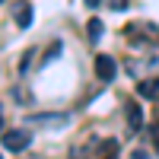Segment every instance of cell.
<instances>
[{
    "label": "cell",
    "mask_w": 159,
    "mask_h": 159,
    "mask_svg": "<svg viewBox=\"0 0 159 159\" xmlns=\"http://www.w3.org/2000/svg\"><path fill=\"white\" fill-rule=\"evenodd\" d=\"M13 13H16V25L19 29H29L32 25V3H16Z\"/></svg>",
    "instance_id": "4"
},
{
    "label": "cell",
    "mask_w": 159,
    "mask_h": 159,
    "mask_svg": "<svg viewBox=\"0 0 159 159\" xmlns=\"http://www.w3.org/2000/svg\"><path fill=\"white\" fill-rule=\"evenodd\" d=\"M102 3L108 7V10H115V13H121V10L127 7V0H102Z\"/></svg>",
    "instance_id": "8"
},
{
    "label": "cell",
    "mask_w": 159,
    "mask_h": 159,
    "mask_svg": "<svg viewBox=\"0 0 159 159\" xmlns=\"http://www.w3.org/2000/svg\"><path fill=\"white\" fill-rule=\"evenodd\" d=\"M67 121H70L67 115H32V124H54V127H61Z\"/></svg>",
    "instance_id": "5"
},
{
    "label": "cell",
    "mask_w": 159,
    "mask_h": 159,
    "mask_svg": "<svg viewBox=\"0 0 159 159\" xmlns=\"http://www.w3.org/2000/svg\"><path fill=\"white\" fill-rule=\"evenodd\" d=\"M127 124H130V130H140V124H143V111L134 102H127Z\"/></svg>",
    "instance_id": "6"
},
{
    "label": "cell",
    "mask_w": 159,
    "mask_h": 159,
    "mask_svg": "<svg viewBox=\"0 0 159 159\" xmlns=\"http://www.w3.org/2000/svg\"><path fill=\"white\" fill-rule=\"evenodd\" d=\"M0 134H3V108H0Z\"/></svg>",
    "instance_id": "11"
},
{
    "label": "cell",
    "mask_w": 159,
    "mask_h": 159,
    "mask_svg": "<svg viewBox=\"0 0 159 159\" xmlns=\"http://www.w3.org/2000/svg\"><path fill=\"white\" fill-rule=\"evenodd\" d=\"M57 54H61V42H54V45L48 48V54H45V64H51V61H54Z\"/></svg>",
    "instance_id": "9"
},
{
    "label": "cell",
    "mask_w": 159,
    "mask_h": 159,
    "mask_svg": "<svg viewBox=\"0 0 159 159\" xmlns=\"http://www.w3.org/2000/svg\"><path fill=\"white\" fill-rule=\"evenodd\" d=\"M137 92H140L143 99H156V102H159V80H156V76H150V80H140Z\"/></svg>",
    "instance_id": "3"
},
{
    "label": "cell",
    "mask_w": 159,
    "mask_h": 159,
    "mask_svg": "<svg viewBox=\"0 0 159 159\" xmlns=\"http://www.w3.org/2000/svg\"><path fill=\"white\" fill-rule=\"evenodd\" d=\"M0 3H3V0H0Z\"/></svg>",
    "instance_id": "13"
},
{
    "label": "cell",
    "mask_w": 159,
    "mask_h": 159,
    "mask_svg": "<svg viewBox=\"0 0 159 159\" xmlns=\"http://www.w3.org/2000/svg\"><path fill=\"white\" fill-rule=\"evenodd\" d=\"M0 140H3V150H10V153H22V150L32 143V130L16 127V130H7V134H0Z\"/></svg>",
    "instance_id": "1"
},
{
    "label": "cell",
    "mask_w": 159,
    "mask_h": 159,
    "mask_svg": "<svg viewBox=\"0 0 159 159\" xmlns=\"http://www.w3.org/2000/svg\"><path fill=\"white\" fill-rule=\"evenodd\" d=\"M115 70H118V64H115L108 54H99V57H96V76H99V80H105V83L115 80Z\"/></svg>",
    "instance_id": "2"
},
{
    "label": "cell",
    "mask_w": 159,
    "mask_h": 159,
    "mask_svg": "<svg viewBox=\"0 0 159 159\" xmlns=\"http://www.w3.org/2000/svg\"><path fill=\"white\" fill-rule=\"evenodd\" d=\"M83 3H86V7H99L102 0H83Z\"/></svg>",
    "instance_id": "10"
},
{
    "label": "cell",
    "mask_w": 159,
    "mask_h": 159,
    "mask_svg": "<svg viewBox=\"0 0 159 159\" xmlns=\"http://www.w3.org/2000/svg\"><path fill=\"white\" fill-rule=\"evenodd\" d=\"M102 29H105V25H102V19H96V16H92V19L86 22V35H89V42H99V38H102Z\"/></svg>",
    "instance_id": "7"
},
{
    "label": "cell",
    "mask_w": 159,
    "mask_h": 159,
    "mask_svg": "<svg viewBox=\"0 0 159 159\" xmlns=\"http://www.w3.org/2000/svg\"><path fill=\"white\" fill-rule=\"evenodd\" d=\"M156 150H159V137H156Z\"/></svg>",
    "instance_id": "12"
}]
</instances>
